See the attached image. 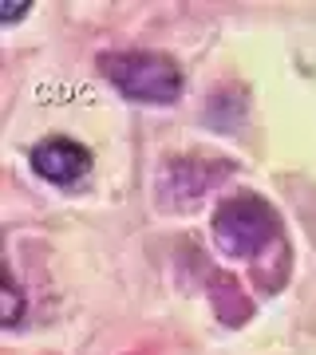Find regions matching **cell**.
<instances>
[{
  "label": "cell",
  "mask_w": 316,
  "mask_h": 355,
  "mask_svg": "<svg viewBox=\"0 0 316 355\" xmlns=\"http://www.w3.org/2000/svg\"><path fill=\"white\" fill-rule=\"evenodd\" d=\"M103 76L123 99L170 107L182 95V67L163 51H111L99 60Z\"/></svg>",
  "instance_id": "obj_1"
},
{
  "label": "cell",
  "mask_w": 316,
  "mask_h": 355,
  "mask_svg": "<svg viewBox=\"0 0 316 355\" xmlns=\"http://www.w3.org/2000/svg\"><path fill=\"white\" fill-rule=\"evenodd\" d=\"M28 8H32L28 0H8V4H4V12H0V24H16V20H20Z\"/></svg>",
  "instance_id": "obj_5"
},
{
  "label": "cell",
  "mask_w": 316,
  "mask_h": 355,
  "mask_svg": "<svg viewBox=\"0 0 316 355\" xmlns=\"http://www.w3.org/2000/svg\"><path fill=\"white\" fill-rule=\"evenodd\" d=\"M28 166H32V174L51 182V186H72L91 170V150L67 135H51V139L32 146Z\"/></svg>",
  "instance_id": "obj_3"
},
{
  "label": "cell",
  "mask_w": 316,
  "mask_h": 355,
  "mask_svg": "<svg viewBox=\"0 0 316 355\" xmlns=\"http://www.w3.org/2000/svg\"><path fill=\"white\" fill-rule=\"evenodd\" d=\"M281 233V217L277 209L257 198V193H241L222 202V209L214 214V241L217 249L233 261H253L261 257L269 245L277 241Z\"/></svg>",
  "instance_id": "obj_2"
},
{
  "label": "cell",
  "mask_w": 316,
  "mask_h": 355,
  "mask_svg": "<svg viewBox=\"0 0 316 355\" xmlns=\"http://www.w3.org/2000/svg\"><path fill=\"white\" fill-rule=\"evenodd\" d=\"M20 308H24V296H20V284H16L13 268H8V277H4V328L20 324Z\"/></svg>",
  "instance_id": "obj_4"
}]
</instances>
